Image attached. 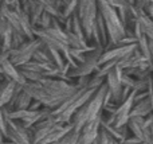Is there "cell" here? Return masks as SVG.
<instances>
[{"label":"cell","instance_id":"1","mask_svg":"<svg viewBox=\"0 0 153 144\" xmlns=\"http://www.w3.org/2000/svg\"><path fill=\"white\" fill-rule=\"evenodd\" d=\"M79 85V82H71L62 78L46 77L40 81H26L22 88L32 97V100H36L45 108L53 110L71 96Z\"/></svg>","mask_w":153,"mask_h":144},{"label":"cell","instance_id":"2","mask_svg":"<svg viewBox=\"0 0 153 144\" xmlns=\"http://www.w3.org/2000/svg\"><path fill=\"white\" fill-rule=\"evenodd\" d=\"M106 94H108V86L106 84H102L94 92V94L73 115L71 124L75 132L81 131L86 123L103 115V108L106 105Z\"/></svg>","mask_w":153,"mask_h":144},{"label":"cell","instance_id":"3","mask_svg":"<svg viewBox=\"0 0 153 144\" xmlns=\"http://www.w3.org/2000/svg\"><path fill=\"white\" fill-rule=\"evenodd\" d=\"M32 143L34 144H50L59 140L62 136L73 129L71 123H58L53 116L51 110L31 127Z\"/></svg>","mask_w":153,"mask_h":144},{"label":"cell","instance_id":"4","mask_svg":"<svg viewBox=\"0 0 153 144\" xmlns=\"http://www.w3.org/2000/svg\"><path fill=\"white\" fill-rule=\"evenodd\" d=\"M98 5V12L101 13L103 22L108 28V35H109V43L108 46L117 45L125 38L126 31H125V26L120 19V15L117 10L108 3V0H97ZM105 48V47H103Z\"/></svg>","mask_w":153,"mask_h":144},{"label":"cell","instance_id":"5","mask_svg":"<svg viewBox=\"0 0 153 144\" xmlns=\"http://www.w3.org/2000/svg\"><path fill=\"white\" fill-rule=\"evenodd\" d=\"M103 51V47L101 46H94L89 53L86 54L85 61L78 63L75 67L69 70V77L73 81H76L79 78H87L93 75L98 69H100V57Z\"/></svg>","mask_w":153,"mask_h":144},{"label":"cell","instance_id":"6","mask_svg":"<svg viewBox=\"0 0 153 144\" xmlns=\"http://www.w3.org/2000/svg\"><path fill=\"white\" fill-rule=\"evenodd\" d=\"M76 13H78V18L82 23V27H83L87 42L91 45L93 28H94L95 18L98 13L97 0H78Z\"/></svg>","mask_w":153,"mask_h":144},{"label":"cell","instance_id":"7","mask_svg":"<svg viewBox=\"0 0 153 144\" xmlns=\"http://www.w3.org/2000/svg\"><path fill=\"white\" fill-rule=\"evenodd\" d=\"M42 46V40L39 38H32V39H26L19 47L12 48L10 53V61L15 66H22L32 59L35 51Z\"/></svg>","mask_w":153,"mask_h":144},{"label":"cell","instance_id":"8","mask_svg":"<svg viewBox=\"0 0 153 144\" xmlns=\"http://www.w3.org/2000/svg\"><path fill=\"white\" fill-rule=\"evenodd\" d=\"M3 109H4L8 119L19 121V123H22L24 127H27V128H31L35 123H38L40 119H43L50 112V109L45 108V107L40 108V109H36V110L30 109V108H27V109H19V110H7L5 108H3Z\"/></svg>","mask_w":153,"mask_h":144},{"label":"cell","instance_id":"9","mask_svg":"<svg viewBox=\"0 0 153 144\" xmlns=\"http://www.w3.org/2000/svg\"><path fill=\"white\" fill-rule=\"evenodd\" d=\"M5 139L15 144H34L32 143V129L24 127L22 123L7 117V135Z\"/></svg>","mask_w":153,"mask_h":144},{"label":"cell","instance_id":"10","mask_svg":"<svg viewBox=\"0 0 153 144\" xmlns=\"http://www.w3.org/2000/svg\"><path fill=\"white\" fill-rule=\"evenodd\" d=\"M101 120H102V116L89 121V123H86L82 127V129L79 131L78 144H94L98 135H100Z\"/></svg>","mask_w":153,"mask_h":144},{"label":"cell","instance_id":"11","mask_svg":"<svg viewBox=\"0 0 153 144\" xmlns=\"http://www.w3.org/2000/svg\"><path fill=\"white\" fill-rule=\"evenodd\" d=\"M20 88H22V85L15 82V81L7 80V78L3 80L1 86H0V108L7 107Z\"/></svg>","mask_w":153,"mask_h":144},{"label":"cell","instance_id":"12","mask_svg":"<svg viewBox=\"0 0 153 144\" xmlns=\"http://www.w3.org/2000/svg\"><path fill=\"white\" fill-rule=\"evenodd\" d=\"M22 7H23V10L26 11L27 15H28L32 27L36 28L40 16H42V13L45 12V5H43L40 1H38V0H27L26 3L22 4Z\"/></svg>","mask_w":153,"mask_h":144},{"label":"cell","instance_id":"13","mask_svg":"<svg viewBox=\"0 0 153 144\" xmlns=\"http://www.w3.org/2000/svg\"><path fill=\"white\" fill-rule=\"evenodd\" d=\"M144 119L145 117H130L129 121H128V128H129V132L132 136H134L136 139H138L141 143L145 142L146 139V134H148L149 128L145 127V123H144Z\"/></svg>","mask_w":153,"mask_h":144},{"label":"cell","instance_id":"14","mask_svg":"<svg viewBox=\"0 0 153 144\" xmlns=\"http://www.w3.org/2000/svg\"><path fill=\"white\" fill-rule=\"evenodd\" d=\"M32 102V97L27 93L26 90H23V88H20L18 90V93L13 96V98L11 100V102L4 107L7 110H19V109H27L30 108Z\"/></svg>","mask_w":153,"mask_h":144},{"label":"cell","instance_id":"15","mask_svg":"<svg viewBox=\"0 0 153 144\" xmlns=\"http://www.w3.org/2000/svg\"><path fill=\"white\" fill-rule=\"evenodd\" d=\"M152 113V102L149 98V94L144 98L134 101L132 110H130V117H146Z\"/></svg>","mask_w":153,"mask_h":144},{"label":"cell","instance_id":"16","mask_svg":"<svg viewBox=\"0 0 153 144\" xmlns=\"http://www.w3.org/2000/svg\"><path fill=\"white\" fill-rule=\"evenodd\" d=\"M0 132L5 137V135H7V115H5L3 108H0Z\"/></svg>","mask_w":153,"mask_h":144},{"label":"cell","instance_id":"17","mask_svg":"<svg viewBox=\"0 0 153 144\" xmlns=\"http://www.w3.org/2000/svg\"><path fill=\"white\" fill-rule=\"evenodd\" d=\"M1 3L5 5H8V7L12 8V10H18V8L22 7L20 0H1Z\"/></svg>","mask_w":153,"mask_h":144},{"label":"cell","instance_id":"18","mask_svg":"<svg viewBox=\"0 0 153 144\" xmlns=\"http://www.w3.org/2000/svg\"><path fill=\"white\" fill-rule=\"evenodd\" d=\"M149 3V0H134V7L136 8H138V10H144L145 8V5Z\"/></svg>","mask_w":153,"mask_h":144},{"label":"cell","instance_id":"19","mask_svg":"<svg viewBox=\"0 0 153 144\" xmlns=\"http://www.w3.org/2000/svg\"><path fill=\"white\" fill-rule=\"evenodd\" d=\"M4 139H5V137H4V135H3L1 132H0V142H3V140H4Z\"/></svg>","mask_w":153,"mask_h":144},{"label":"cell","instance_id":"20","mask_svg":"<svg viewBox=\"0 0 153 144\" xmlns=\"http://www.w3.org/2000/svg\"><path fill=\"white\" fill-rule=\"evenodd\" d=\"M128 1H129L130 4H133V3H134V0H128Z\"/></svg>","mask_w":153,"mask_h":144},{"label":"cell","instance_id":"21","mask_svg":"<svg viewBox=\"0 0 153 144\" xmlns=\"http://www.w3.org/2000/svg\"><path fill=\"white\" fill-rule=\"evenodd\" d=\"M152 82H153V72H152Z\"/></svg>","mask_w":153,"mask_h":144},{"label":"cell","instance_id":"22","mask_svg":"<svg viewBox=\"0 0 153 144\" xmlns=\"http://www.w3.org/2000/svg\"><path fill=\"white\" fill-rule=\"evenodd\" d=\"M66 1H69V0H63V3H66Z\"/></svg>","mask_w":153,"mask_h":144},{"label":"cell","instance_id":"23","mask_svg":"<svg viewBox=\"0 0 153 144\" xmlns=\"http://www.w3.org/2000/svg\"><path fill=\"white\" fill-rule=\"evenodd\" d=\"M149 1H151V3H152V4H153V0H149Z\"/></svg>","mask_w":153,"mask_h":144},{"label":"cell","instance_id":"24","mask_svg":"<svg viewBox=\"0 0 153 144\" xmlns=\"http://www.w3.org/2000/svg\"><path fill=\"white\" fill-rule=\"evenodd\" d=\"M1 82H3V81H0V86H1Z\"/></svg>","mask_w":153,"mask_h":144}]
</instances>
